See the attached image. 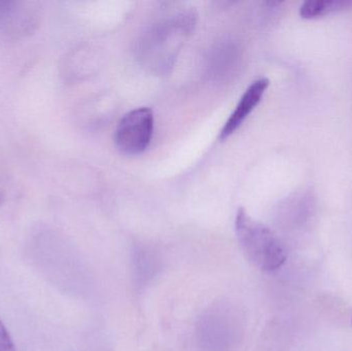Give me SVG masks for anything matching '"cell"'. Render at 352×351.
I'll list each match as a JSON object with an SVG mask.
<instances>
[{"mask_svg": "<svg viewBox=\"0 0 352 351\" xmlns=\"http://www.w3.org/2000/svg\"><path fill=\"white\" fill-rule=\"evenodd\" d=\"M154 113L148 107H138L126 113L118 124L115 142L120 152L129 156L142 154L152 141Z\"/></svg>", "mask_w": 352, "mask_h": 351, "instance_id": "7a4b0ae2", "label": "cell"}, {"mask_svg": "<svg viewBox=\"0 0 352 351\" xmlns=\"http://www.w3.org/2000/svg\"><path fill=\"white\" fill-rule=\"evenodd\" d=\"M41 22L36 2L0 0V30L10 36L31 34Z\"/></svg>", "mask_w": 352, "mask_h": 351, "instance_id": "3957f363", "label": "cell"}, {"mask_svg": "<svg viewBox=\"0 0 352 351\" xmlns=\"http://www.w3.org/2000/svg\"><path fill=\"white\" fill-rule=\"evenodd\" d=\"M0 351H18L1 319H0Z\"/></svg>", "mask_w": 352, "mask_h": 351, "instance_id": "8992f818", "label": "cell"}, {"mask_svg": "<svg viewBox=\"0 0 352 351\" xmlns=\"http://www.w3.org/2000/svg\"><path fill=\"white\" fill-rule=\"evenodd\" d=\"M269 84H270V80L268 78H261L248 86L240 98L239 102L236 105L233 113L230 115L229 119L226 121L225 125L221 128L219 139H227L239 129L240 126L244 123L248 115L262 100Z\"/></svg>", "mask_w": 352, "mask_h": 351, "instance_id": "277c9868", "label": "cell"}, {"mask_svg": "<svg viewBox=\"0 0 352 351\" xmlns=\"http://www.w3.org/2000/svg\"><path fill=\"white\" fill-rule=\"evenodd\" d=\"M235 231L245 257L263 271L279 269L287 259V249L268 227L254 220L240 208L236 214Z\"/></svg>", "mask_w": 352, "mask_h": 351, "instance_id": "6da1fadb", "label": "cell"}, {"mask_svg": "<svg viewBox=\"0 0 352 351\" xmlns=\"http://www.w3.org/2000/svg\"><path fill=\"white\" fill-rule=\"evenodd\" d=\"M351 0H307L300 6V14L305 19L318 18L330 12L351 8Z\"/></svg>", "mask_w": 352, "mask_h": 351, "instance_id": "5b68a950", "label": "cell"}]
</instances>
